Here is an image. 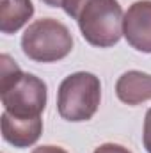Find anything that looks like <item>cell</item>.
I'll return each instance as SVG.
<instances>
[{"mask_svg": "<svg viewBox=\"0 0 151 153\" xmlns=\"http://www.w3.org/2000/svg\"><path fill=\"white\" fill-rule=\"evenodd\" d=\"M123 36L132 48L151 53V0L133 2L123 18Z\"/></svg>", "mask_w": 151, "mask_h": 153, "instance_id": "5b68a950", "label": "cell"}, {"mask_svg": "<svg viewBox=\"0 0 151 153\" xmlns=\"http://www.w3.org/2000/svg\"><path fill=\"white\" fill-rule=\"evenodd\" d=\"M101 102V82L94 73L76 71L68 75L57 91V112L62 119L80 123L96 114Z\"/></svg>", "mask_w": 151, "mask_h": 153, "instance_id": "3957f363", "label": "cell"}, {"mask_svg": "<svg viewBox=\"0 0 151 153\" xmlns=\"http://www.w3.org/2000/svg\"><path fill=\"white\" fill-rule=\"evenodd\" d=\"M0 125H2V137L5 143H9L14 148H29L34 146L39 141L41 134H43V119L39 117H30V119H23V117H14L9 112H2L0 117Z\"/></svg>", "mask_w": 151, "mask_h": 153, "instance_id": "8992f818", "label": "cell"}, {"mask_svg": "<svg viewBox=\"0 0 151 153\" xmlns=\"http://www.w3.org/2000/svg\"><path fill=\"white\" fill-rule=\"evenodd\" d=\"M64 13L76 20L82 38L96 48H110L123 36V9L117 0H62Z\"/></svg>", "mask_w": 151, "mask_h": 153, "instance_id": "6da1fadb", "label": "cell"}, {"mask_svg": "<svg viewBox=\"0 0 151 153\" xmlns=\"http://www.w3.org/2000/svg\"><path fill=\"white\" fill-rule=\"evenodd\" d=\"M48 7H62V0H41Z\"/></svg>", "mask_w": 151, "mask_h": 153, "instance_id": "7c38bea8", "label": "cell"}, {"mask_svg": "<svg viewBox=\"0 0 151 153\" xmlns=\"http://www.w3.org/2000/svg\"><path fill=\"white\" fill-rule=\"evenodd\" d=\"M0 100L4 111L14 117H39L48 100L46 84L32 73L21 71V68L7 55H0Z\"/></svg>", "mask_w": 151, "mask_h": 153, "instance_id": "7a4b0ae2", "label": "cell"}, {"mask_svg": "<svg viewBox=\"0 0 151 153\" xmlns=\"http://www.w3.org/2000/svg\"><path fill=\"white\" fill-rule=\"evenodd\" d=\"M142 144L146 148V152L151 153V107L146 112L144 117V126H142Z\"/></svg>", "mask_w": 151, "mask_h": 153, "instance_id": "9c48e42d", "label": "cell"}, {"mask_svg": "<svg viewBox=\"0 0 151 153\" xmlns=\"http://www.w3.org/2000/svg\"><path fill=\"white\" fill-rule=\"evenodd\" d=\"M32 153H68L64 148L61 146H52V144H46V146H39L36 148Z\"/></svg>", "mask_w": 151, "mask_h": 153, "instance_id": "8fae6325", "label": "cell"}, {"mask_svg": "<svg viewBox=\"0 0 151 153\" xmlns=\"http://www.w3.org/2000/svg\"><path fill=\"white\" fill-rule=\"evenodd\" d=\"M93 153H132L128 148L121 146V144H115V143H105L101 146H98Z\"/></svg>", "mask_w": 151, "mask_h": 153, "instance_id": "30bf717a", "label": "cell"}, {"mask_svg": "<svg viewBox=\"0 0 151 153\" xmlns=\"http://www.w3.org/2000/svg\"><path fill=\"white\" fill-rule=\"evenodd\" d=\"M34 14L32 0H2L0 4V32L14 34Z\"/></svg>", "mask_w": 151, "mask_h": 153, "instance_id": "ba28073f", "label": "cell"}, {"mask_svg": "<svg viewBox=\"0 0 151 153\" xmlns=\"http://www.w3.org/2000/svg\"><path fill=\"white\" fill-rule=\"evenodd\" d=\"M115 94L126 105H141L151 100V75L130 70L124 71L115 82Z\"/></svg>", "mask_w": 151, "mask_h": 153, "instance_id": "52a82bcc", "label": "cell"}, {"mask_svg": "<svg viewBox=\"0 0 151 153\" xmlns=\"http://www.w3.org/2000/svg\"><path fill=\"white\" fill-rule=\"evenodd\" d=\"M21 50L34 62H59L71 53L73 36L59 20L41 18L25 29Z\"/></svg>", "mask_w": 151, "mask_h": 153, "instance_id": "277c9868", "label": "cell"}]
</instances>
